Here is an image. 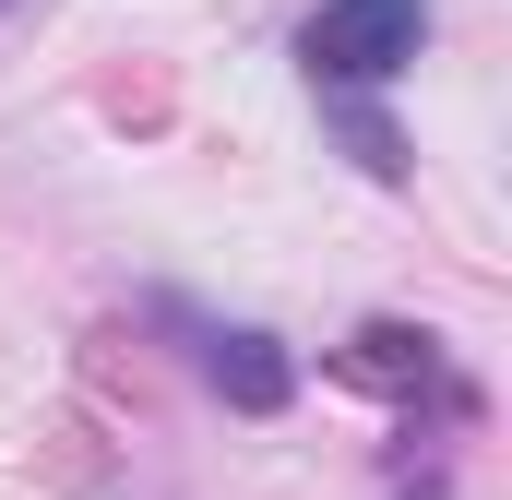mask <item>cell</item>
<instances>
[{"label":"cell","instance_id":"6da1fadb","mask_svg":"<svg viewBox=\"0 0 512 500\" xmlns=\"http://www.w3.org/2000/svg\"><path fill=\"white\" fill-rule=\"evenodd\" d=\"M417 48H429V0H322V12H310V36H298V60H310V84H322V96L393 84Z\"/></svg>","mask_w":512,"mask_h":500},{"label":"cell","instance_id":"7a4b0ae2","mask_svg":"<svg viewBox=\"0 0 512 500\" xmlns=\"http://www.w3.org/2000/svg\"><path fill=\"white\" fill-rule=\"evenodd\" d=\"M191 370L215 381L239 417H274V405L298 393V358H286L274 334H251V322H191Z\"/></svg>","mask_w":512,"mask_h":500},{"label":"cell","instance_id":"3957f363","mask_svg":"<svg viewBox=\"0 0 512 500\" xmlns=\"http://www.w3.org/2000/svg\"><path fill=\"white\" fill-rule=\"evenodd\" d=\"M346 381H382V393H429V381H441V346H429L417 322H370V334L346 346Z\"/></svg>","mask_w":512,"mask_h":500},{"label":"cell","instance_id":"277c9868","mask_svg":"<svg viewBox=\"0 0 512 500\" xmlns=\"http://www.w3.org/2000/svg\"><path fill=\"white\" fill-rule=\"evenodd\" d=\"M0 12H12V0H0Z\"/></svg>","mask_w":512,"mask_h":500}]
</instances>
